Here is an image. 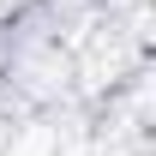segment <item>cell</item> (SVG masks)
<instances>
[{
	"label": "cell",
	"instance_id": "1",
	"mask_svg": "<svg viewBox=\"0 0 156 156\" xmlns=\"http://www.w3.org/2000/svg\"><path fill=\"white\" fill-rule=\"evenodd\" d=\"M48 150H54V132L48 126H30L18 144H6V156H48Z\"/></svg>",
	"mask_w": 156,
	"mask_h": 156
}]
</instances>
